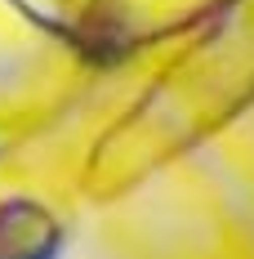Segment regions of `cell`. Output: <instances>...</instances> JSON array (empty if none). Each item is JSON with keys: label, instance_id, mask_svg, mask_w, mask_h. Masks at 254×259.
I'll use <instances>...</instances> for the list:
<instances>
[{"label": "cell", "instance_id": "6da1fadb", "mask_svg": "<svg viewBox=\"0 0 254 259\" xmlns=\"http://www.w3.org/2000/svg\"><path fill=\"white\" fill-rule=\"evenodd\" d=\"M58 255V224L36 201H5L0 206V259H54Z\"/></svg>", "mask_w": 254, "mask_h": 259}]
</instances>
